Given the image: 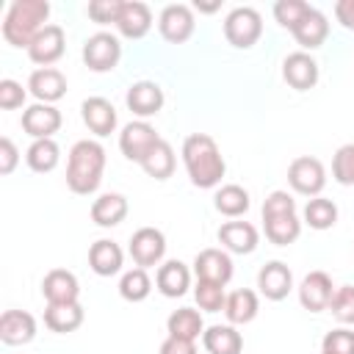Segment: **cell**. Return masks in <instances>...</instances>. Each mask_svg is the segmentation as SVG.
I'll return each mask as SVG.
<instances>
[{
  "label": "cell",
  "mask_w": 354,
  "mask_h": 354,
  "mask_svg": "<svg viewBox=\"0 0 354 354\" xmlns=\"http://www.w3.org/2000/svg\"><path fill=\"white\" fill-rule=\"evenodd\" d=\"M166 254V235L155 227H141L130 238V257L138 268H155L160 266Z\"/></svg>",
  "instance_id": "8"
},
{
  "label": "cell",
  "mask_w": 354,
  "mask_h": 354,
  "mask_svg": "<svg viewBox=\"0 0 354 354\" xmlns=\"http://www.w3.org/2000/svg\"><path fill=\"white\" fill-rule=\"evenodd\" d=\"M174 166H177V158H174V149H171V144L169 141H158V147L144 158V163H141V169L149 174V177H155V180H169L171 174H174Z\"/></svg>",
  "instance_id": "34"
},
{
  "label": "cell",
  "mask_w": 354,
  "mask_h": 354,
  "mask_svg": "<svg viewBox=\"0 0 354 354\" xmlns=\"http://www.w3.org/2000/svg\"><path fill=\"white\" fill-rule=\"evenodd\" d=\"M80 116H83V124L94 136H100V138H105V136H111L116 130V108L105 97H88V100H83Z\"/></svg>",
  "instance_id": "18"
},
{
  "label": "cell",
  "mask_w": 354,
  "mask_h": 354,
  "mask_svg": "<svg viewBox=\"0 0 354 354\" xmlns=\"http://www.w3.org/2000/svg\"><path fill=\"white\" fill-rule=\"evenodd\" d=\"M124 0H91L88 3V17L97 25H116L119 14H122Z\"/></svg>",
  "instance_id": "42"
},
{
  "label": "cell",
  "mask_w": 354,
  "mask_h": 354,
  "mask_svg": "<svg viewBox=\"0 0 354 354\" xmlns=\"http://www.w3.org/2000/svg\"><path fill=\"white\" fill-rule=\"evenodd\" d=\"M61 127V111L55 105L47 102H33L22 111V130L39 141V138H53V133H58Z\"/></svg>",
  "instance_id": "11"
},
{
  "label": "cell",
  "mask_w": 354,
  "mask_h": 354,
  "mask_svg": "<svg viewBox=\"0 0 354 354\" xmlns=\"http://www.w3.org/2000/svg\"><path fill=\"white\" fill-rule=\"evenodd\" d=\"M50 17V3L47 0H14L6 11L3 19V39L11 47H30L36 33L44 28Z\"/></svg>",
  "instance_id": "3"
},
{
  "label": "cell",
  "mask_w": 354,
  "mask_h": 354,
  "mask_svg": "<svg viewBox=\"0 0 354 354\" xmlns=\"http://www.w3.org/2000/svg\"><path fill=\"white\" fill-rule=\"evenodd\" d=\"M266 238L277 246H290L301 235V221L296 213H279V216H266L263 218Z\"/></svg>",
  "instance_id": "31"
},
{
  "label": "cell",
  "mask_w": 354,
  "mask_h": 354,
  "mask_svg": "<svg viewBox=\"0 0 354 354\" xmlns=\"http://www.w3.org/2000/svg\"><path fill=\"white\" fill-rule=\"evenodd\" d=\"M213 205H216V210H218L221 216H227V218H238V216H243V213L249 210L252 202H249V191H246V188L230 183V185H221V188L216 191Z\"/></svg>",
  "instance_id": "32"
},
{
  "label": "cell",
  "mask_w": 354,
  "mask_h": 354,
  "mask_svg": "<svg viewBox=\"0 0 354 354\" xmlns=\"http://www.w3.org/2000/svg\"><path fill=\"white\" fill-rule=\"evenodd\" d=\"M152 28V11L147 3L141 0H124L122 6V14L116 19V30L124 36V39H144Z\"/></svg>",
  "instance_id": "21"
},
{
  "label": "cell",
  "mask_w": 354,
  "mask_h": 354,
  "mask_svg": "<svg viewBox=\"0 0 354 354\" xmlns=\"http://www.w3.org/2000/svg\"><path fill=\"white\" fill-rule=\"evenodd\" d=\"M166 332L171 335V337H180V340H196V337H202V332H205V321H202V315H199V310H194V307H180V310H174L169 318H166Z\"/></svg>",
  "instance_id": "30"
},
{
  "label": "cell",
  "mask_w": 354,
  "mask_h": 354,
  "mask_svg": "<svg viewBox=\"0 0 354 354\" xmlns=\"http://www.w3.org/2000/svg\"><path fill=\"white\" fill-rule=\"evenodd\" d=\"M282 77L290 88L296 91H307L318 83V64L310 53L299 50V53H290L285 61H282Z\"/></svg>",
  "instance_id": "15"
},
{
  "label": "cell",
  "mask_w": 354,
  "mask_h": 354,
  "mask_svg": "<svg viewBox=\"0 0 354 354\" xmlns=\"http://www.w3.org/2000/svg\"><path fill=\"white\" fill-rule=\"evenodd\" d=\"M329 310H332V315L340 324H354V285L335 288V296L329 301Z\"/></svg>",
  "instance_id": "40"
},
{
  "label": "cell",
  "mask_w": 354,
  "mask_h": 354,
  "mask_svg": "<svg viewBox=\"0 0 354 354\" xmlns=\"http://www.w3.org/2000/svg\"><path fill=\"white\" fill-rule=\"evenodd\" d=\"M194 274L202 282H216L227 285L232 279V257L221 249H202L194 257Z\"/></svg>",
  "instance_id": "13"
},
{
  "label": "cell",
  "mask_w": 354,
  "mask_h": 354,
  "mask_svg": "<svg viewBox=\"0 0 354 354\" xmlns=\"http://www.w3.org/2000/svg\"><path fill=\"white\" fill-rule=\"evenodd\" d=\"M332 296H335V285H332V277L326 271H310L299 285V301L310 313L329 310Z\"/></svg>",
  "instance_id": "12"
},
{
  "label": "cell",
  "mask_w": 354,
  "mask_h": 354,
  "mask_svg": "<svg viewBox=\"0 0 354 354\" xmlns=\"http://www.w3.org/2000/svg\"><path fill=\"white\" fill-rule=\"evenodd\" d=\"M25 160H28V166H30L33 171L47 174V171H53V169L58 166L61 149H58V144H55L53 138H39V141H33V144L28 147Z\"/></svg>",
  "instance_id": "33"
},
{
  "label": "cell",
  "mask_w": 354,
  "mask_h": 354,
  "mask_svg": "<svg viewBox=\"0 0 354 354\" xmlns=\"http://www.w3.org/2000/svg\"><path fill=\"white\" fill-rule=\"evenodd\" d=\"M304 221L313 230H329V227L337 224V205L326 196H313L304 205Z\"/></svg>",
  "instance_id": "35"
},
{
  "label": "cell",
  "mask_w": 354,
  "mask_h": 354,
  "mask_svg": "<svg viewBox=\"0 0 354 354\" xmlns=\"http://www.w3.org/2000/svg\"><path fill=\"white\" fill-rule=\"evenodd\" d=\"M279 213H296V199L288 191H271L263 202V218L266 216H279Z\"/></svg>",
  "instance_id": "43"
},
{
  "label": "cell",
  "mask_w": 354,
  "mask_h": 354,
  "mask_svg": "<svg viewBox=\"0 0 354 354\" xmlns=\"http://www.w3.org/2000/svg\"><path fill=\"white\" fill-rule=\"evenodd\" d=\"M155 285H158V290H160L166 299H177V296H183V293L191 288V271H188V266L180 263V260H166V263L158 266Z\"/></svg>",
  "instance_id": "24"
},
{
  "label": "cell",
  "mask_w": 354,
  "mask_h": 354,
  "mask_svg": "<svg viewBox=\"0 0 354 354\" xmlns=\"http://www.w3.org/2000/svg\"><path fill=\"white\" fill-rule=\"evenodd\" d=\"M36 337V318L25 310H6L0 315V340L6 346H25Z\"/></svg>",
  "instance_id": "19"
},
{
  "label": "cell",
  "mask_w": 354,
  "mask_h": 354,
  "mask_svg": "<svg viewBox=\"0 0 354 354\" xmlns=\"http://www.w3.org/2000/svg\"><path fill=\"white\" fill-rule=\"evenodd\" d=\"M83 324V307L80 301L72 304H47L44 310V326L58 335H69Z\"/></svg>",
  "instance_id": "29"
},
{
  "label": "cell",
  "mask_w": 354,
  "mask_h": 354,
  "mask_svg": "<svg viewBox=\"0 0 354 354\" xmlns=\"http://www.w3.org/2000/svg\"><path fill=\"white\" fill-rule=\"evenodd\" d=\"M119 58H122V44L113 33L100 30V33L88 36L83 44V64L91 72H111V69H116Z\"/></svg>",
  "instance_id": "7"
},
{
  "label": "cell",
  "mask_w": 354,
  "mask_h": 354,
  "mask_svg": "<svg viewBox=\"0 0 354 354\" xmlns=\"http://www.w3.org/2000/svg\"><path fill=\"white\" fill-rule=\"evenodd\" d=\"M194 28H196L194 11H191V6H185V3H171V6H166V8L160 11V17H158V30H160V36H163L169 44H183V41H188V39L194 36Z\"/></svg>",
  "instance_id": "9"
},
{
  "label": "cell",
  "mask_w": 354,
  "mask_h": 354,
  "mask_svg": "<svg viewBox=\"0 0 354 354\" xmlns=\"http://www.w3.org/2000/svg\"><path fill=\"white\" fill-rule=\"evenodd\" d=\"M22 102H25V88H22V83H17V80H11V77L0 80V108H3V111H14V108H22Z\"/></svg>",
  "instance_id": "44"
},
{
  "label": "cell",
  "mask_w": 354,
  "mask_h": 354,
  "mask_svg": "<svg viewBox=\"0 0 354 354\" xmlns=\"http://www.w3.org/2000/svg\"><path fill=\"white\" fill-rule=\"evenodd\" d=\"M158 354H196V346L191 340H180V337H166L160 343V351Z\"/></svg>",
  "instance_id": "46"
},
{
  "label": "cell",
  "mask_w": 354,
  "mask_h": 354,
  "mask_svg": "<svg viewBox=\"0 0 354 354\" xmlns=\"http://www.w3.org/2000/svg\"><path fill=\"white\" fill-rule=\"evenodd\" d=\"M122 263H124V254H122V246L108 241V238H100L88 246V266L97 277H113L122 271Z\"/></svg>",
  "instance_id": "23"
},
{
  "label": "cell",
  "mask_w": 354,
  "mask_h": 354,
  "mask_svg": "<svg viewBox=\"0 0 354 354\" xmlns=\"http://www.w3.org/2000/svg\"><path fill=\"white\" fill-rule=\"evenodd\" d=\"M321 354H324V351H321Z\"/></svg>",
  "instance_id": "49"
},
{
  "label": "cell",
  "mask_w": 354,
  "mask_h": 354,
  "mask_svg": "<svg viewBox=\"0 0 354 354\" xmlns=\"http://www.w3.org/2000/svg\"><path fill=\"white\" fill-rule=\"evenodd\" d=\"M127 216V196L124 194H102L91 202V221L97 227H116Z\"/></svg>",
  "instance_id": "27"
},
{
  "label": "cell",
  "mask_w": 354,
  "mask_h": 354,
  "mask_svg": "<svg viewBox=\"0 0 354 354\" xmlns=\"http://www.w3.org/2000/svg\"><path fill=\"white\" fill-rule=\"evenodd\" d=\"M335 17L343 28L354 30V0H337L335 3Z\"/></svg>",
  "instance_id": "47"
},
{
  "label": "cell",
  "mask_w": 354,
  "mask_h": 354,
  "mask_svg": "<svg viewBox=\"0 0 354 354\" xmlns=\"http://www.w3.org/2000/svg\"><path fill=\"white\" fill-rule=\"evenodd\" d=\"M194 299H196L199 310H205V313H221L224 310V301H227V293H224V285L196 279Z\"/></svg>",
  "instance_id": "37"
},
{
  "label": "cell",
  "mask_w": 354,
  "mask_h": 354,
  "mask_svg": "<svg viewBox=\"0 0 354 354\" xmlns=\"http://www.w3.org/2000/svg\"><path fill=\"white\" fill-rule=\"evenodd\" d=\"M149 290H152V279H149L147 268H130L119 279V293L124 301H133V304L144 301L149 296Z\"/></svg>",
  "instance_id": "36"
},
{
  "label": "cell",
  "mask_w": 354,
  "mask_h": 354,
  "mask_svg": "<svg viewBox=\"0 0 354 354\" xmlns=\"http://www.w3.org/2000/svg\"><path fill=\"white\" fill-rule=\"evenodd\" d=\"M194 8H196V11H207V14H210V11H216V8H218V3H199V0H196V3H194Z\"/></svg>",
  "instance_id": "48"
},
{
  "label": "cell",
  "mask_w": 354,
  "mask_h": 354,
  "mask_svg": "<svg viewBox=\"0 0 354 354\" xmlns=\"http://www.w3.org/2000/svg\"><path fill=\"white\" fill-rule=\"evenodd\" d=\"M290 33H293V39L301 44V50H315V47H321V44L326 41V36H329V19H326V14H321L318 8H310L307 17H304Z\"/></svg>",
  "instance_id": "26"
},
{
  "label": "cell",
  "mask_w": 354,
  "mask_h": 354,
  "mask_svg": "<svg viewBox=\"0 0 354 354\" xmlns=\"http://www.w3.org/2000/svg\"><path fill=\"white\" fill-rule=\"evenodd\" d=\"M105 171V149L94 138H83L69 149L66 160V185L77 196H88L100 188Z\"/></svg>",
  "instance_id": "2"
},
{
  "label": "cell",
  "mask_w": 354,
  "mask_h": 354,
  "mask_svg": "<svg viewBox=\"0 0 354 354\" xmlns=\"http://www.w3.org/2000/svg\"><path fill=\"white\" fill-rule=\"evenodd\" d=\"M17 163H19V149H17V144H14L8 136H3V138H0V174H11V171L17 169Z\"/></svg>",
  "instance_id": "45"
},
{
  "label": "cell",
  "mask_w": 354,
  "mask_h": 354,
  "mask_svg": "<svg viewBox=\"0 0 354 354\" xmlns=\"http://www.w3.org/2000/svg\"><path fill=\"white\" fill-rule=\"evenodd\" d=\"M310 8H313V6L304 3V0H279V3H274V19H277L282 28L293 30V28L307 17Z\"/></svg>",
  "instance_id": "38"
},
{
  "label": "cell",
  "mask_w": 354,
  "mask_h": 354,
  "mask_svg": "<svg viewBox=\"0 0 354 354\" xmlns=\"http://www.w3.org/2000/svg\"><path fill=\"white\" fill-rule=\"evenodd\" d=\"M224 36L232 47L249 50L260 36H263V17L252 6H238L227 14L224 19Z\"/></svg>",
  "instance_id": "4"
},
{
  "label": "cell",
  "mask_w": 354,
  "mask_h": 354,
  "mask_svg": "<svg viewBox=\"0 0 354 354\" xmlns=\"http://www.w3.org/2000/svg\"><path fill=\"white\" fill-rule=\"evenodd\" d=\"M332 177L340 185H354V144H343L332 158Z\"/></svg>",
  "instance_id": "39"
},
{
  "label": "cell",
  "mask_w": 354,
  "mask_h": 354,
  "mask_svg": "<svg viewBox=\"0 0 354 354\" xmlns=\"http://www.w3.org/2000/svg\"><path fill=\"white\" fill-rule=\"evenodd\" d=\"M202 346L207 354H241L243 337L232 324H213L202 332Z\"/></svg>",
  "instance_id": "25"
},
{
  "label": "cell",
  "mask_w": 354,
  "mask_h": 354,
  "mask_svg": "<svg viewBox=\"0 0 354 354\" xmlns=\"http://www.w3.org/2000/svg\"><path fill=\"white\" fill-rule=\"evenodd\" d=\"M124 102H127V108H130L136 116H141V119L155 116V113L163 108V88H160L158 83H152V80H138V83H133V86L127 88Z\"/></svg>",
  "instance_id": "20"
},
{
  "label": "cell",
  "mask_w": 354,
  "mask_h": 354,
  "mask_svg": "<svg viewBox=\"0 0 354 354\" xmlns=\"http://www.w3.org/2000/svg\"><path fill=\"white\" fill-rule=\"evenodd\" d=\"M218 241L224 249H230L235 254H252L257 249L260 235H257L254 224H249V221H224L218 227Z\"/></svg>",
  "instance_id": "22"
},
{
  "label": "cell",
  "mask_w": 354,
  "mask_h": 354,
  "mask_svg": "<svg viewBox=\"0 0 354 354\" xmlns=\"http://www.w3.org/2000/svg\"><path fill=\"white\" fill-rule=\"evenodd\" d=\"M28 91L39 100V102H58L66 94V77L61 69L55 66H44V69H33L28 77Z\"/></svg>",
  "instance_id": "17"
},
{
  "label": "cell",
  "mask_w": 354,
  "mask_h": 354,
  "mask_svg": "<svg viewBox=\"0 0 354 354\" xmlns=\"http://www.w3.org/2000/svg\"><path fill=\"white\" fill-rule=\"evenodd\" d=\"M257 310H260V299H257V293H254V290H249V288H238V290L227 293L224 315H227V321H230L232 326L254 321Z\"/></svg>",
  "instance_id": "28"
},
{
  "label": "cell",
  "mask_w": 354,
  "mask_h": 354,
  "mask_svg": "<svg viewBox=\"0 0 354 354\" xmlns=\"http://www.w3.org/2000/svg\"><path fill=\"white\" fill-rule=\"evenodd\" d=\"M183 163L196 188H216L227 171L224 155L207 133H191L183 141Z\"/></svg>",
  "instance_id": "1"
},
{
  "label": "cell",
  "mask_w": 354,
  "mask_h": 354,
  "mask_svg": "<svg viewBox=\"0 0 354 354\" xmlns=\"http://www.w3.org/2000/svg\"><path fill=\"white\" fill-rule=\"evenodd\" d=\"M288 183L296 194L301 196H321L324 185H326V171H324V163L318 158H310V155H301L296 158L290 166H288Z\"/></svg>",
  "instance_id": "6"
},
{
  "label": "cell",
  "mask_w": 354,
  "mask_h": 354,
  "mask_svg": "<svg viewBox=\"0 0 354 354\" xmlns=\"http://www.w3.org/2000/svg\"><path fill=\"white\" fill-rule=\"evenodd\" d=\"M64 50H66V33L61 25L50 22L36 33V39L28 47V55L33 64H39V69H44V66H53L64 55Z\"/></svg>",
  "instance_id": "10"
},
{
  "label": "cell",
  "mask_w": 354,
  "mask_h": 354,
  "mask_svg": "<svg viewBox=\"0 0 354 354\" xmlns=\"http://www.w3.org/2000/svg\"><path fill=\"white\" fill-rule=\"evenodd\" d=\"M41 293H44L47 304H72L80 296V282H77V277L72 271L53 268L41 279Z\"/></svg>",
  "instance_id": "16"
},
{
  "label": "cell",
  "mask_w": 354,
  "mask_h": 354,
  "mask_svg": "<svg viewBox=\"0 0 354 354\" xmlns=\"http://www.w3.org/2000/svg\"><path fill=\"white\" fill-rule=\"evenodd\" d=\"M324 354H354V332L351 329H332L321 340Z\"/></svg>",
  "instance_id": "41"
},
{
  "label": "cell",
  "mask_w": 354,
  "mask_h": 354,
  "mask_svg": "<svg viewBox=\"0 0 354 354\" xmlns=\"http://www.w3.org/2000/svg\"><path fill=\"white\" fill-rule=\"evenodd\" d=\"M158 141H160L158 130L144 119L124 124L122 133H119V149L133 163H144V158L158 147Z\"/></svg>",
  "instance_id": "5"
},
{
  "label": "cell",
  "mask_w": 354,
  "mask_h": 354,
  "mask_svg": "<svg viewBox=\"0 0 354 354\" xmlns=\"http://www.w3.org/2000/svg\"><path fill=\"white\" fill-rule=\"evenodd\" d=\"M257 288L268 301H282L293 290V271L282 260H271L257 271Z\"/></svg>",
  "instance_id": "14"
}]
</instances>
